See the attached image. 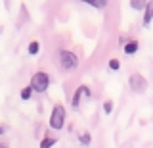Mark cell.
Masks as SVG:
<instances>
[{"mask_svg": "<svg viewBox=\"0 0 153 148\" xmlns=\"http://www.w3.org/2000/svg\"><path fill=\"white\" fill-rule=\"evenodd\" d=\"M136 50H138V41H130V42H126V46H124V52H126V54H134Z\"/></svg>", "mask_w": 153, "mask_h": 148, "instance_id": "obj_9", "label": "cell"}, {"mask_svg": "<svg viewBox=\"0 0 153 148\" xmlns=\"http://www.w3.org/2000/svg\"><path fill=\"white\" fill-rule=\"evenodd\" d=\"M80 2L90 4V6H94V8H98V10H102V8L107 6V2H109V0H80Z\"/></svg>", "mask_w": 153, "mask_h": 148, "instance_id": "obj_7", "label": "cell"}, {"mask_svg": "<svg viewBox=\"0 0 153 148\" xmlns=\"http://www.w3.org/2000/svg\"><path fill=\"white\" fill-rule=\"evenodd\" d=\"M151 20H153V0H149L147 2V6H146V16H143V25H149L151 23Z\"/></svg>", "mask_w": 153, "mask_h": 148, "instance_id": "obj_6", "label": "cell"}, {"mask_svg": "<svg viewBox=\"0 0 153 148\" xmlns=\"http://www.w3.org/2000/svg\"><path fill=\"white\" fill-rule=\"evenodd\" d=\"M82 96H90V90H88V87H84V85H80L79 89L75 90V96H73V108H79L80 106V98Z\"/></svg>", "mask_w": 153, "mask_h": 148, "instance_id": "obj_5", "label": "cell"}, {"mask_svg": "<svg viewBox=\"0 0 153 148\" xmlns=\"http://www.w3.org/2000/svg\"><path fill=\"white\" fill-rule=\"evenodd\" d=\"M54 144H56V138H52V137H46L44 140L40 142V148H52Z\"/></svg>", "mask_w": 153, "mask_h": 148, "instance_id": "obj_10", "label": "cell"}, {"mask_svg": "<svg viewBox=\"0 0 153 148\" xmlns=\"http://www.w3.org/2000/svg\"><path fill=\"white\" fill-rule=\"evenodd\" d=\"M31 94H33V87H31V85L21 90V98H23V100H29V98H31Z\"/></svg>", "mask_w": 153, "mask_h": 148, "instance_id": "obj_11", "label": "cell"}, {"mask_svg": "<svg viewBox=\"0 0 153 148\" xmlns=\"http://www.w3.org/2000/svg\"><path fill=\"white\" fill-rule=\"evenodd\" d=\"M48 85H50V75L44 73V71H36L35 75H33L31 79V87L33 90H36V92H44L48 89Z\"/></svg>", "mask_w": 153, "mask_h": 148, "instance_id": "obj_1", "label": "cell"}, {"mask_svg": "<svg viewBox=\"0 0 153 148\" xmlns=\"http://www.w3.org/2000/svg\"><path fill=\"white\" fill-rule=\"evenodd\" d=\"M128 85H130V89L134 90V92H143V90L147 89V81H146V77H142L140 73L130 75V79H128Z\"/></svg>", "mask_w": 153, "mask_h": 148, "instance_id": "obj_4", "label": "cell"}, {"mask_svg": "<svg viewBox=\"0 0 153 148\" xmlns=\"http://www.w3.org/2000/svg\"><path fill=\"white\" fill-rule=\"evenodd\" d=\"M38 50H40V44H38L36 41H33L31 44H29V54H33V56H35Z\"/></svg>", "mask_w": 153, "mask_h": 148, "instance_id": "obj_12", "label": "cell"}, {"mask_svg": "<svg viewBox=\"0 0 153 148\" xmlns=\"http://www.w3.org/2000/svg\"><path fill=\"white\" fill-rule=\"evenodd\" d=\"M80 142L82 144H90V133H82L80 135Z\"/></svg>", "mask_w": 153, "mask_h": 148, "instance_id": "obj_15", "label": "cell"}, {"mask_svg": "<svg viewBox=\"0 0 153 148\" xmlns=\"http://www.w3.org/2000/svg\"><path fill=\"white\" fill-rule=\"evenodd\" d=\"M0 148H6V146H4V144H0Z\"/></svg>", "mask_w": 153, "mask_h": 148, "instance_id": "obj_17", "label": "cell"}, {"mask_svg": "<svg viewBox=\"0 0 153 148\" xmlns=\"http://www.w3.org/2000/svg\"><path fill=\"white\" fill-rule=\"evenodd\" d=\"M109 68H111V69H119V68H121V64H119V60H117V58L109 60Z\"/></svg>", "mask_w": 153, "mask_h": 148, "instance_id": "obj_14", "label": "cell"}, {"mask_svg": "<svg viewBox=\"0 0 153 148\" xmlns=\"http://www.w3.org/2000/svg\"><path fill=\"white\" fill-rule=\"evenodd\" d=\"M147 0H130V8L132 10H146Z\"/></svg>", "mask_w": 153, "mask_h": 148, "instance_id": "obj_8", "label": "cell"}, {"mask_svg": "<svg viewBox=\"0 0 153 148\" xmlns=\"http://www.w3.org/2000/svg\"><path fill=\"white\" fill-rule=\"evenodd\" d=\"M111 110H113V102H111V100H107V102L103 104V112L105 113H111Z\"/></svg>", "mask_w": 153, "mask_h": 148, "instance_id": "obj_13", "label": "cell"}, {"mask_svg": "<svg viewBox=\"0 0 153 148\" xmlns=\"http://www.w3.org/2000/svg\"><path fill=\"white\" fill-rule=\"evenodd\" d=\"M65 123V108L61 104H56L54 110H52V116H50V127L52 129H61Z\"/></svg>", "mask_w": 153, "mask_h": 148, "instance_id": "obj_2", "label": "cell"}, {"mask_svg": "<svg viewBox=\"0 0 153 148\" xmlns=\"http://www.w3.org/2000/svg\"><path fill=\"white\" fill-rule=\"evenodd\" d=\"M59 62H61V68L63 69H75L79 65V58L69 50H61L59 52Z\"/></svg>", "mask_w": 153, "mask_h": 148, "instance_id": "obj_3", "label": "cell"}, {"mask_svg": "<svg viewBox=\"0 0 153 148\" xmlns=\"http://www.w3.org/2000/svg\"><path fill=\"white\" fill-rule=\"evenodd\" d=\"M0 133H4V129H2V127H0Z\"/></svg>", "mask_w": 153, "mask_h": 148, "instance_id": "obj_16", "label": "cell"}]
</instances>
